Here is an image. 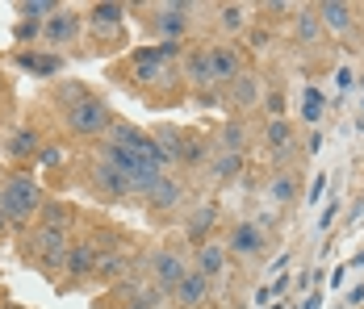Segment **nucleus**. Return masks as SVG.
Listing matches in <instances>:
<instances>
[{"mask_svg": "<svg viewBox=\"0 0 364 309\" xmlns=\"http://www.w3.org/2000/svg\"><path fill=\"white\" fill-rule=\"evenodd\" d=\"M42 205H46V197H42V184L34 175L13 172L0 180V217L9 226H30L42 213Z\"/></svg>", "mask_w": 364, "mask_h": 309, "instance_id": "obj_1", "label": "nucleus"}, {"mask_svg": "<svg viewBox=\"0 0 364 309\" xmlns=\"http://www.w3.org/2000/svg\"><path fill=\"white\" fill-rule=\"evenodd\" d=\"M68 226H46V222H34V230H30V239H26V255H30V264H38L42 272H59L63 268V259H68Z\"/></svg>", "mask_w": 364, "mask_h": 309, "instance_id": "obj_2", "label": "nucleus"}, {"mask_svg": "<svg viewBox=\"0 0 364 309\" xmlns=\"http://www.w3.org/2000/svg\"><path fill=\"white\" fill-rule=\"evenodd\" d=\"M113 121H117L113 109L101 101V97H92V92H88L84 101H75V104L63 109V126H68L75 138H105Z\"/></svg>", "mask_w": 364, "mask_h": 309, "instance_id": "obj_3", "label": "nucleus"}, {"mask_svg": "<svg viewBox=\"0 0 364 309\" xmlns=\"http://www.w3.org/2000/svg\"><path fill=\"white\" fill-rule=\"evenodd\" d=\"M210 50V71H214V88H230L247 63H243V50L235 46V42H214V46H205Z\"/></svg>", "mask_w": 364, "mask_h": 309, "instance_id": "obj_4", "label": "nucleus"}, {"mask_svg": "<svg viewBox=\"0 0 364 309\" xmlns=\"http://www.w3.org/2000/svg\"><path fill=\"white\" fill-rule=\"evenodd\" d=\"M268 251V239L255 222H235L230 234H226V255H239V259H259Z\"/></svg>", "mask_w": 364, "mask_h": 309, "instance_id": "obj_5", "label": "nucleus"}, {"mask_svg": "<svg viewBox=\"0 0 364 309\" xmlns=\"http://www.w3.org/2000/svg\"><path fill=\"white\" fill-rule=\"evenodd\" d=\"M151 276H155V284L164 288V293H176V284H181L184 276H188V264H184L181 251H155L151 255Z\"/></svg>", "mask_w": 364, "mask_h": 309, "instance_id": "obj_6", "label": "nucleus"}, {"mask_svg": "<svg viewBox=\"0 0 364 309\" xmlns=\"http://www.w3.org/2000/svg\"><path fill=\"white\" fill-rule=\"evenodd\" d=\"M84 30V17L75 13V9H59L55 17H46L42 21V38H46V46H72L75 38Z\"/></svg>", "mask_w": 364, "mask_h": 309, "instance_id": "obj_7", "label": "nucleus"}, {"mask_svg": "<svg viewBox=\"0 0 364 309\" xmlns=\"http://www.w3.org/2000/svg\"><path fill=\"white\" fill-rule=\"evenodd\" d=\"M314 13H318L323 30L335 38H348L356 30V4H348V0H323V4H314Z\"/></svg>", "mask_w": 364, "mask_h": 309, "instance_id": "obj_8", "label": "nucleus"}, {"mask_svg": "<svg viewBox=\"0 0 364 309\" xmlns=\"http://www.w3.org/2000/svg\"><path fill=\"white\" fill-rule=\"evenodd\" d=\"M92 193L105 197V201H126V197H134V184H130V175H122L117 168L97 163L92 168Z\"/></svg>", "mask_w": 364, "mask_h": 309, "instance_id": "obj_9", "label": "nucleus"}, {"mask_svg": "<svg viewBox=\"0 0 364 309\" xmlns=\"http://www.w3.org/2000/svg\"><path fill=\"white\" fill-rule=\"evenodd\" d=\"M264 80L255 75V71H243L230 88H226V101H230V109H239V113H252V109H259V101H264Z\"/></svg>", "mask_w": 364, "mask_h": 309, "instance_id": "obj_10", "label": "nucleus"}, {"mask_svg": "<svg viewBox=\"0 0 364 309\" xmlns=\"http://www.w3.org/2000/svg\"><path fill=\"white\" fill-rule=\"evenodd\" d=\"M151 13H155L151 26L168 38V42H176V38L188 30V13H197V4H155Z\"/></svg>", "mask_w": 364, "mask_h": 309, "instance_id": "obj_11", "label": "nucleus"}, {"mask_svg": "<svg viewBox=\"0 0 364 309\" xmlns=\"http://www.w3.org/2000/svg\"><path fill=\"white\" fill-rule=\"evenodd\" d=\"M97 264H101V246L88 239H80L68 246V259H63V272H68V280H84V276L97 272Z\"/></svg>", "mask_w": 364, "mask_h": 309, "instance_id": "obj_12", "label": "nucleus"}, {"mask_svg": "<svg viewBox=\"0 0 364 309\" xmlns=\"http://www.w3.org/2000/svg\"><path fill=\"white\" fill-rule=\"evenodd\" d=\"M143 201H146V209H155V213H168V209H176L184 201V184L176 180V175H159L151 188L143 193Z\"/></svg>", "mask_w": 364, "mask_h": 309, "instance_id": "obj_13", "label": "nucleus"}, {"mask_svg": "<svg viewBox=\"0 0 364 309\" xmlns=\"http://www.w3.org/2000/svg\"><path fill=\"white\" fill-rule=\"evenodd\" d=\"M210 293H214V280L210 276H201L197 268H188V276H184L181 284H176V305L181 309H201L205 301H210Z\"/></svg>", "mask_w": 364, "mask_h": 309, "instance_id": "obj_14", "label": "nucleus"}, {"mask_svg": "<svg viewBox=\"0 0 364 309\" xmlns=\"http://www.w3.org/2000/svg\"><path fill=\"white\" fill-rule=\"evenodd\" d=\"M214 226H218V205H214V201L197 205L193 213H188V222H184V239H188V246H205L210 234H214Z\"/></svg>", "mask_w": 364, "mask_h": 309, "instance_id": "obj_15", "label": "nucleus"}, {"mask_svg": "<svg viewBox=\"0 0 364 309\" xmlns=\"http://www.w3.org/2000/svg\"><path fill=\"white\" fill-rule=\"evenodd\" d=\"M181 75L188 84H197V92H210L214 88V71H210V50L197 46V50H184L181 55Z\"/></svg>", "mask_w": 364, "mask_h": 309, "instance_id": "obj_16", "label": "nucleus"}, {"mask_svg": "<svg viewBox=\"0 0 364 309\" xmlns=\"http://www.w3.org/2000/svg\"><path fill=\"white\" fill-rule=\"evenodd\" d=\"M297 17H293V38H297V46L301 50H314V46H323V21H318V13H314V4H306V9H293Z\"/></svg>", "mask_w": 364, "mask_h": 309, "instance_id": "obj_17", "label": "nucleus"}, {"mask_svg": "<svg viewBox=\"0 0 364 309\" xmlns=\"http://www.w3.org/2000/svg\"><path fill=\"white\" fill-rule=\"evenodd\" d=\"M264 146H268V155H272L277 163H285L293 151H297V134H293V126L285 121V117L264 126Z\"/></svg>", "mask_w": 364, "mask_h": 309, "instance_id": "obj_18", "label": "nucleus"}, {"mask_svg": "<svg viewBox=\"0 0 364 309\" xmlns=\"http://www.w3.org/2000/svg\"><path fill=\"white\" fill-rule=\"evenodd\" d=\"M122 21H126V4L105 0V4H92V9H88V26H92L97 34H117Z\"/></svg>", "mask_w": 364, "mask_h": 309, "instance_id": "obj_19", "label": "nucleus"}, {"mask_svg": "<svg viewBox=\"0 0 364 309\" xmlns=\"http://www.w3.org/2000/svg\"><path fill=\"white\" fill-rule=\"evenodd\" d=\"M226 264H230V255H226L222 242H205V246H197V272L201 276L218 280V276L226 272Z\"/></svg>", "mask_w": 364, "mask_h": 309, "instance_id": "obj_20", "label": "nucleus"}, {"mask_svg": "<svg viewBox=\"0 0 364 309\" xmlns=\"http://www.w3.org/2000/svg\"><path fill=\"white\" fill-rule=\"evenodd\" d=\"M239 172H243V155L214 151V159H210V180H214V184H235Z\"/></svg>", "mask_w": 364, "mask_h": 309, "instance_id": "obj_21", "label": "nucleus"}, {"mask_svg": "<svg viewBox=\"0 0 364 309\" xmlns=\"http://www.w3.org/2000/svg\"><path fill=\"white\" fill-rule=\"evenodd\" d=\"M210 159H214V151H210L205 138H193V134L181 138V151H176V163H181V168H201V163H210Z\"/></svg>", "mask_w": 364, "mask_h": 309, "instance_id": "obj_22", "label": "nucleus"}, {"mask_svg": "<svg viewBox=\"0 0 364 309\" xmlns=\"http://www.w3.org/2000/svg\"><path fill=\"white\" fill-rule=\"evenodd\" d=\"M297 184H301V180H297L293 172H277L272 180H268V201H272V205H293L297 193H301Z\"/></svg>", "mask_w": 364, "mask_h": 309, "instance_id": "obj_23", "label": "nucleus"}, {"mask_svg": "<svg viewBox=\"0 0 364 309\" xmlns=\"http://www.w3.org/2000/svg\"><path fill=\"white\" fill-rule=\"evenodd\" d=\"M252 26V9L247 4H218V30L222 34H243Z\"/></svg>", "mask_w": 364, "mask_h": 309, "instance_id": "obj_24", "label": "nucleus"}, {"mask_svg": "<svg viewBox=\"0 0 364 309\" xmlns=\"http://www.w3.org/2000/svg\"><path fill=\"white\" fill-rule=\"evenodd\" d=\"M38 146H42V138H38L34 126H21L17 134L9 138V155L13 159H38Z\"/></svg>", "mask_w": 364, "mask_h": 309, "instance_id": "obj_25", "label": "nucleus"}, {"mask_svg": "<svg viewBox=\"0 0 364 309\" xmlns=\"http://www.w3.org/2000/svg\"><path fill=\"white\" fill-rule=\"evenodd\" d=\"M17 63H21V67L26 71H34V75H59V71H63V59H59V55H30V50H17Z\"/></svg>", "mask_w": 364, "mask_h": 309, "instance_id": "obj_26", "label": "nucleus"}, {"mask_svg": "<svg viewBox=\"0 0 364 309\" xmlns=\"http://www.w3.org/2000/svg\"><path fill=\"white\" fill-rule=\"evenodd\" d=\"M218 151H230V155H243L247 151V130H243V121H226L218 130Z\"/></svg>", "mask_w": 364, "mask_h": 309, "instance_id": "obj_27", "label": "nucleus"}, {"mask_svg": "<svg viewBox=\"0 0 364 309\" xmlns=\"http://www.w3.org/2000/svg\"><path fill=\"white\" fill-rule=\"evenodd\" d=\"M63 4H55V0H21L17 4V13H21V21H46V17H55Z\"/></svg>", "mask_w": 364, "mask_h": 309, "instance_id": "obj_28", "label": "nucleus"}, {"mask_svg": "<svg viewBox=\"0 0 364 309\" xmlns=\"http://www.w3.org/2000/svg\"><path fill=\"white\" fill-rule=\"evenodd\" d=\"M323 109H327V101H323V92H318V88H306V92H301V117H306L310 126H318V121H323Z\"/></svg>", "mask_w": 364, "mask_h": 309, "instance_id": "obj_29", "label": "nucleus"}, {"mask_svg": "<svg viewBox=\"0 0 364 309\" xmlns=\"http://www.w3.org/2000/svg\"><path fill=\"white\" fill-rule=\"evenodd\" d=\"M84 97H88V88H84L80 80H68V84H59V88H55V104H59V109H68V104L84 101Z\"/></svg>", "mask_w": 364, "mask_h": 309, "instance_id": "obj_30", "label": "nucleus"}, {"mask_svg": "<svg viewBox=\"0 0 364 309\" xmlns=\"http://www.w3.org/2000/svg\"><path fill=\"white\" fill-rule=\"evenodd\" d=\"M259 109L268 113V121H281V117H285V92H281V88H264Z\"/></svg>", "mask_w": 364, "mask_h": 309, "instance_id": "obj_31", "label": "nucleus"}, {"mask_svg": "<svg viewBox=\"0 0 364 309\" xmlns=\"http://www.w3.org/2000/svg\"><path fill=\"white\" fill-rule=\"evenodd\" d=\"M68 217H72V213L59 205V201H46L42 213H38V222H46V226H68Z\"/></svg>", "mask_w": 364, "mask_h": 309, "instance_id": "obj_32", "label": "nucleus"}, {"mask_svg": "<svg viewBox=\"0 0 364 309\" xmlns=\"http://www.w3.org/2000/svg\"><path fill=\"white\" fill-rule=\"evenodd\" d=\"M97 272H101V276H122V272H126V255H122V251H113V255H105V251H101Z\"/></svg>", "mask_w": 364, "mask_h": 309, "instance_id": "obj_33", "label": "nucleus"}, {"mask_svg": "<svg viewBox=\"0 0 364 309\" xmlns=\"http://www.w3.org/2000/svg\"><path fill=\"white\" fill-rule=\"evenodd\" d=\"M327 172H318L314 175V180H310V193H306V201H310V205H318V201H323V197H327Z\"/></svg>", "mask_w": 364, "mask_h": 309, "instance_id": "obj_34", "label": "nucleus"}, {"mask_svg": "<svg viewBox=\"0 0 364 309\" xmlns=\"http://www.w3.org/2000/svg\"><path fill=\"white\" fill-rule=\"evenodd\" d=\"M17 42H30V38H42V21H17V30H13Z\"/></svg>", "mask_w": 364, "mask_h": 309, "instance_id": "obj_35", "label": "nucleus"}, {"mask_svg": "<svg viewBox=\"0 0 364 309\" xmlns=\"http://www.w3.org/2000/svg\"><path fill=\"white\" fill-rule=\"evenodd\" d=\"M343 213V205H339V197H331L327 205H323V217H318V230H331V222Z\"/></svg>", "mask_w": 364, "mask_h": 309, "instance_id": "obj_36", "label": "nucleus"}, {"mask_svg": "<svg viewBox=\"0 0 364 309\" xmlns=\"http://www.w3.org/2000/svg\"><path fill=\"white\" fill-rule=\"evenodd\" d=\"M59 159H63V146H42V151H38V163H42V168H55Z\"/></svg>", "mask_w": 364, "mask_h": 309, "instance_id": "obj_37", "label": "nucleus"}, {"mask_svg": "<svg viewBox=\"0 0 364 309\" xmlns=\"http://www.w3.org/2000/svg\"><path fill=\"white\" fill-rule=\"evenodd\" d=\"M335 80H339V88H352V80H356V75H352V67H339V71H335Z\"/></svg>", "mask_w": 364, "mask_h": 309, "instance_id": "obj_38", "label": "nucleus"}, {"mask_svg": "<svg viewBox=\"0 0 364 309\" xmlns=\"http://www.w3.org/2000/svg\"><path fill=\"white\" fill-rule=\"evenodd\" d=\"M343 276H348V268H335V272L327 276V284L331 288H343Z\"/></svg>", "mask_w": 364, "mask_h": 309, "instance_id": "obj_39", "label": "nucleus"}, {"mask_svg": "<svg viewBox=\"0 0 364 309\" xmlns=\"http://www.w3.org/2000/svg\"><path fill=\"white\" fill-rule=\"evenodd\" d=\"M306 151H310V155H314V151H323V134H318V130L310 134V142H306Z\"/></svg>", "mask_w": 364, "mask_h": 309, "instance_id": "obj_40", "label": "nucleus"}, {"mask_svg": "<svg viewBox=\"0 0 364 309\" xmlns=\"http://www.w3.org/2000/svg\"><path fill=\"white\" fill-rule=\"evenodd\" d=\"M360 301H364V284H356V288L348 293V305H360Z\"/></svg>", "mask_w": 364, "mask_h": 309, "instance_id": "obj_41", "label": "nucleus"}, {"mask_svg": "<svg viewBox=\"0 0 364 309\" xmlns=\"http://www.w3.org/2000/svg\"><path fill=\"white\" fill-rule=\"evenodd\" d=\"M4 230H9V222H4V217H0V234H4Z\"/></svg>", "mask_w": 364, "mask_h": 309, "instance_id": "obj_42", "label": "nucleus"}, {"mask_svg": "<svg viewBox=\"0 0 364 309\" xmlns=\"http://www.w3.org/2000/svg\"><path fill=\"white\" fill-rule=\"evenodd\" d=\"M360 113H364V97H360Z\"/></svg>", "mask_w": 364, "mask_h": 309, "instance_id": "obj_43", "label": "nucleus"}, {"mask_svg": "<svg viewBox=\"0 0 364 309\" xmlns=\"http://www.w3.org/2000/svg\"><path fill=\"white\" fill-rule=\"evenodd\" d=\"M272 309H285V305H272Z\"/></svg>", "mask_w": 364, "mask_h": 309, "instance_id": "obj_44", "label": "nucleus"}, {"mask_svg": "<svg viewBox=\"0 0 364 309\" xmlns=\"http://www.w3.org/2000/svg\"><path fill=\"white\" fill-rule=\"evenodd\" d=\"M0 309H4V305H0Z\"/></svg>", "mask_w": 364, "mask_h": 309, "instance_id": "obj_45", "label": "nucleus"}]
</instances>
